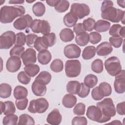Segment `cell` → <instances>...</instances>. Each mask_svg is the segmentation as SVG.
<instances>
[{
	"label": "cell",
	"instance_id": "5bb4252c",
	"mask_svg": "<svg viewBox=\"0 0 125 125\" xmlns=\"http://www.w3.org/2000/svg\"><path fill=\"white\" fill-rule=\"evenodd\" d=\"M21 58L25 66L34 64L37 61L36 52L32 48H28L24 51Z\"/></svg>",
	"mask_w": 125,
	"mask_h": 125
},
{
	"label": "cell",
	"instance_id": "d6a6232c",
	"mask_svg": "<svg viewBox=\"0 0 125 125\" xmlns=\"http://www.w3.org/2000/svg\"><path fill=\"white\" fill-rule=\"evenodd\" d=\"M98 80L96 76L90 74L86 75L84 79V83L89 88H93L97 84Z\"/></svg>",
	"mask_w": 125,
	"mask_h": 125
},
{
	"label": "cell",
	"instance_id": "83f0119b",
	"mask_svg": "<svg viewBox=\"0 0 125 125\" xmlns=\"http://www.w3.org/2000/svg\"><path fill=\"white\" fill-rule=\"evenodd\" d=\"M33 14L37 17H42L45 12V7L44 4L41 1L35 3L32 7Z\"/></svg>",
	"mask_w": 125,
	"mask_h": 125
},
{
	"label": "cell",
	"instance_id": "11a10c76",
	"mask_svg": "<svg viewBox=\"0 0 125 125\" xmlns=\"http://www.w3.org/2000/svg\"><path fill=\"white\" fill-rule=\"evenodd\" d=\"M73 31L77 35L86 32L83 27V23H79L76 24L73 26Z\"/></svg>",
	"mask_w": 125,
	"mask_h": 125
},
{
	"label": "cell",
	"instance_id": "680465c9",
	"mask_svg": "<svg viewBox=\"0 0 125 125\" xmlns=\"http://www.w3.org/2000/svg\"><path fill=\"white\" fill-rule=\"evenodd\" d=\"M60 1V0H46V2L47 3V4L50 6H54L55 7Z\"/></svg>",
	"mask_w": 125,
	"mask_h": 125
},
{
	"label": "cell",
	"instance_id": "484cf974",
	"mask_svg": "<svg viewBox=\"0 0 125 125\" xmlns=\"http://www.w3.org/2000/svg\"><path fill=\"white\" fill-rule=\"evenodd\" d=\"M14 96L16 99L26 98L28 95V90L24 86L17 85L14 89Z\"/></svg>",
	"mask_w": 125,
	"mask_h": 125
},
{
	"label": "cell",
	"instance_id": "681fc988",
	"mask_svg": "<svg viewBox=\"0 0 125 125\" xmlns=\"http://www.w3.org/2000/svg\"><path fill=\"white\" fill-rule=\"evenodd\" d=\"M73 113L77 115H83L85 111V105L83 103L77 104L73 109Z\"/></svg>",
	"mask_w": 125,
	"mask_h": 125
},
{
	"label": "cell",
	"instance_id": "c3c4849f",
	"mask_svg": "<svg viewBox=\"0 0 125 125\" xmlns=\"http://www.w3.org/2000/svg\"><path fill=\"white\" fill-rule=\"evenodd\" d=\"M90 92V88L87 86L84 83H80V88L78 95L82 98L87 97Z\"/></svg>",
	"mask_w": 125,
	"mask_h": 125
},
{
	"label": "cell",
	"instance_id": "7402d4cb",
	"mask_svg": "<svg viewBox=\"0 0 125 125\" xmlns=\"http://www.w3.org/2000/svg\"><path fill=\"white\" fill-rule=\"evenodd\" d=\"M61 40L63 42H69L72 41L74 38L73 31L70 28H66L62 29L60 33Z\"/></svg>",
	"mask_w": 125,
	"mask_h": 125
},
{
	"label": "cell",
	"instance_id": "bcb514c9",
	"mask_svg": "<svg viewBox=\"0 0 125 125\" xmlns=\"http://www.w3.org/2000/svg\"><path fill=\"white\" fill-rule=\"evenodd\" d=\"M122 26L119 24H114L110 27L109 34L113 37H119L120 31L122 28Z\"/></svg>",
	"mask_w": 125,
	"mask_h": 125
},
{
	"label": "cell",
	"instance_id": "cb8c5ba5",
	"mask_svg": "<svg viewBox=\"0 0 125 125\" xmlns=\"http://www.w3.org/2000/svg\"><path fill=\"white\" fill-rule=\"evenodd\" d=\"M98 89L99 93L103 98L110 95L112 92L111 85L106 82L101 83L98 86Z\"/></svg>",
	"mask_w": 125,
	"mask_h": 125
},
{
	"label": "cell",
	"instance_id": "e0dca14e",
	"mask_svg": "<svg viewBox=\"0 0 125 125\" xmlns=\"http://www.w3.org/2000/svg\"><path fill=\"white\" fill-rule=\"evenodd\" d=\"M113 51L111 45L107 42H104L98 45L96 49V52L98 56H106L110 54Z\"/></svg>",
	"mask_w": 125,
	"mask_h": 125
},
{
	"label": "cell",
	"instance_id": "d6986e66",
	"mask_svg": "<svg viewBox=\"0 0 125 125\" xmlns=\"http://www.w3.org/2000/svg\"><path fill=\"white\" fill-rule=\"evenodd\" d=\"M52 55L47 49L42 50L39 52L37 56L38 62L42 64L46 65L51 61Z\"/></svg>",
	"mask_w": 125,
	"mask_h": 125
},
{
	"label": "cell",
	"instance_id": "ac0fdd59",
	"mask_svg": "<svg viewBox=\"0 0 125 125\" xmlns=\"http://www.w3.org/2000/svg\"><path fill=\"white\" fill-rule=\"evenodd\" d=\"M31 89L33 94L37 96H44L47 90L45 85L42 84L34 81L31 86Z\"/></svg>",
	"mask_w": 125,
	"mask_h": 125
},
{
	"label": "cell",
	"instance_id": "6f0895ef",
	"mask_svg": "<svg viewBox=\"0 0 125 125\" xmlns=\"http://www.w3.org/2000/svg\"><path fill=\"white\" fill-rule=\"evenodd\" d=\"M125 102H123L117 104L116 111L117 113L121 115H125Z\"/></svg>",
	"mask_w": 125,
	"mask_h": 125
},
{
	"label": "cell",
	"instance_id": "6da1fadb",
	"mask_svg": "<svg viewBox=\"0 0 125 125\" xmlns=\"http://www.w3.org/2000/svg\"><path fill=\"white\" fill-rule=\"evenodd\" d=\"M101 10V17L103 19L116 23L121 21L123 24H125V11L114 7L112 1L104 0L102 4Z\"/></svg>",
	"mask_w": 125,
	"mask_h": 125
},
{
	"label": "cell",
	"instance_id": "7c38bea8",
	"mask_svg": "<svg viewBox=\"0 0 125 125\" xmlns=\"http://www.w3.org/2000/svg\"><path fill=\"white\" fill-rule=\"evenodd\" d=\"M125 70H122L115 76L114 82L115 91L118 94H122L125 92Z\"/></svg>",
	"mask_w": 125,
	"mask_h": 125
},
{
	"label": "cell",
	"instance_id": "8d00e7d4",
	"mask_svg": "<svg viewBox=\"0 0 125 125\" xmlns=\"http://www.w3.org/2000/svg\"><path fill=\"white\" fill-rule=\"evenodd\" d=\"M16 112V108L14 103L10 101L4 102V109L3 113L5 115H10L15 113Z\"/></svg>",
	"mask_w": 125,
	"mask_h": 125
},
{
	"label": "cell",
	"instance_id": "f546056e",
	"mask_svg": "<svg viewBox=\"0 0 125 125\" xmlns=\"http://www.w3.org/2000/svg\"><path fill=\"white\" fill-rule=\"evenodd\" d=\"M12 87L10 84L6 83H1L0 85V97L6 99L11 96Z\"/></svg>",
	"mask_w": 125,
	"mask_h": 125
},
{
	"label": "cell",
	"instance_id": "f1b7e54d",
	"mask_svg": "<svg viewBox=\"0 0 125 125\" xmlns=\"http://www.w3.org/2000/svg\"><path fill=\"white\" fill-rule=\"evenodd\" d=\"M89 41V34L86 32L77 35L75 38L76 43L81 46H85L88 44Z\"/></svg>",
	"mask_w": 125,
	"mask_h": 125
},
{
	"label": "cell",
	"instance_id": "8fae6325",
	"mask_svg": "<svg viewBox=\"0 0 125 125\" xmlns=\"http://www.w3.org/2000/svg\"><path fill=\"white\" fill-rule=\"evenodd\" d=\"M32 21V17L29 14H26L16 20L13 23V26L17 30H22L29 28Z\"/></svg>",
	"mask_w": 125,
	"mask_h": 125
},
{
	"label": "cell",
	"instance_id": "94428289",
	"mask_svg": "<svg viewBox=\"0 0 125 125\" xmlns=\"http://www.w3.org/2000/svg\"><path fill=\"white\" fill-rule=\"evenodd\" d=\"M120 36L122 38L125 37V27L122 26L120 31Z\"/></svg>",
	"mask_w": 125,
	"mask_h": 125
},
{
	"label": "cell",
	"instance_id": "9f6ffc18",
	"mask_svg": "<svg viewBox=\"0 0 125 125\" xmlns=\"http://www.w3.org/2000/svg\"><path fill=\"white\" fill-rule=\"evenodd\" d=\"M91 96L93 99L95 101H100L103 98V97L100 95L99 92L98 86L95 87L94 89H92L91 92Z\"/></svg>",
	"mask_w": 125,
	"mask_h": 125
},
{
	"label": "cell",
	"instance_id": "603a6c76",
	"mask_svg": "<svg viewBox=\"0 0 125 125\" xmlns=\"http://www.w3.org/2000/svg\"><path fill=\"white\" fill-rule=\"evenodd\" d=\"M110 23L105 20H100L95 22L94 29L97 32H104L109 29Z\"/></svg>",
	"mask_w": 125,
	"mask_h": 125
},
{
	"label": "cell",
	"instance_id": "91938a15",
	"mask_svg": "<svg viewBox=\"0 0 125 125\" xmlns=\"http://www.w3.org/2000/svg\"><path fill=\"white\" fill-rule=\"evenodd\" d=\"M24 2V0H10L8 1V3L10 4H22Z\"/></svg>",
	"mask_w": 125,
	"mask_h": 125
},
{
	"label": "cell",
	"instance_id": "ee69618b",
	"mask_svg": "<svg viewBox=\"0 0 125 125\" xmlns=\"http://www.w3.org/2000/svg\"><path fill=\"white\" fill-rule=\"evenodd\" d=\"M26 41V36L24 33L19 32L16 35V40L15 42V45L23 46L25 45Z\"/></svg>",
	"mask_w": 125,
	"mask_h": 125
},
{
	"label": "cell",
	"instance_id": "9a60e30c",
	"mask_svg": "<svg viewBox=\"0 0 125 125\" xmlns=\"http://www.w3.org/2000/svg\"><path fill=\"white\" fill-rule=\"evenodd\" d=\"M21 59L17 57H10L6 63V68L8 71L14 73L18 71L21 68Z\"/></svg>",
	"mask_w": 125,
	"mask_h": 125
},
{
	"label": "cell",
	"instance_id": "9c48e42d",
	"mask_svg": "<svg viewBox=\"0 0 125 125\" xmlns=\"http://www.w3.org/2000/svg\"><path fill=\"white\" fill-rule=\"evenodd\" d=\"M87 117L93 121L100 123H103L109 121L110 120L104 117L101 109L97 106L91 105L88 107L86 111Z\"/></svg>",
	"mask_w": 125,
	"mask_h": 125
},
{
	"label": "cell",
	"instance_id": "74e56055",
	"mask_svg": "<svg viewBox=\"0 0 125 125\" xmlns=\"http://www.w3.org/2000/svg\"><path fill=\"white\" fill-rule=\"evenodd\" d=\"M92 70L98 74L103 72L104 69V64L103 61L100 59H96L91 63Z\"/></svg>",
	"mask_w": 125,
	"mask_h": 125
},
{
	"label": "cell",
	"instance_id": "d4e9b609",
	"mask_svg": "<svg viewBox=\"0 0 125 125\" xmlns=\"http://www.w3.org/2000/svg\"><path fill=\"white\" fill-rule=\"evenodd\" d=\"M66 90L70 94H77L80 88V83L77 81H71L66 84Z\"/></svg>",
	"mask_w": 125,
	"mask_h": 125
},
{
	"label": "cell",
	"instance_id": "f907efd6",
	"mask_svg": "<svg viewBox=\"0 0 125 125\" xmlns=\"http://www.w3.org/2000/svg\"><path fill=\"white\" fill-rule=\"evenodd\" d=\"M28 103V100L26 98L17 99L15 104L17 108L20 110H23L27 107Z\"/></svg>",
	"mask_w": 125,
	"mask_h": 125
},
{
	"label": "cell",
	"instance_id": "db71d44e",
	"mask_svg": "<svg viewBox=\"0 0 125 125\" xmlns=\"http://www.w3.org/2000/svg\"><path fill=\"white\" fill-rule=\"evenodd\" d=\"M38 37V36L37 35L33 33L28 34L26 36V43L27 45L31 48L34 47V42Z\"/></svg>",
	"mask_w": 125,
	"mask_h": 125
},
{
	"label": "cell",
	"instance_id": "d590c367",
	"mask_svg": "<svg viewBox=\"0 0 125 125\" xmlns=\"http://www.w3.org/2000/svg\"><path fill=\"white\" fill-rule=\"evenodd\" d=\"M18 124L34 125L35 124V121L34 119L29 115L27 114H23L20 115Z\"/></svg>",
	"mask_w": 125,
	"mask_h": 125
},
{
	"label": "cell",
	"instance_id": "8992f818",
	"mask_svg": "<svg viewBox=\"0 0 125 125\" xmlns=\"http://www.w3.org/2000/svg\"><path fill=\"white\" fill-rule=\"evenodd\" d=\"M81 71V63L78 60H67L65 63V72L69 78L78 77Z\"/></svg>",
	"mask_w": 125,
	"mask_h": 125
},
{
	"label": "cell",
	"instance_id": "7bdbcfd3",
	"mask_svg": "<svg viewBox=\"0 0 125 125\" xmlns=\"http://www.w3.org/2000/svg\"><path fill=\"white\" fill-rule=\"evenodd\" d=\"M34 47L39 52L47 49L48 48V47L44 42L42 37H38L37 38L34 44Z\"/></svg>",
	"mask_w": 125,
	"mask_h": 125
},
{
	"label": "cell",
	"instance_id": "2e32d148",
	"mask_svg": "<svg viewBox=\"0 0 125 125\" xmlns=\"http://www.w3.org/2000/svg\"><path fill=\"white\" fill-rule=\"evenodd\" d=\"M62 120V116L58 109H54L48 115L46 121L52 125H58L61 124Z\"/></svg>",
	"mask_w": 125,
	"mask_h": 125
},
{
	"label": "cell",
	"instance_id": "4316f807",
	"mask_svg": "<svg viewBox=\"0 0 125 125\" xmlns=\"http://www.w3.org/2000/svg\"><path fill=\"white\" fill-rule=\"evenodd\" d=\"M96 48L94 46L89 45L85 47L83 51L82 57L84 60H88L95 56Z\"/></svg>",
	"mask_w": 125,
	"mask_h": 125
},
{
	"label": "cell",
	"instance_id": "30bf717a",
	"mask_svg": "<svg viewBox=\"0 0 125 125\" xmlns=\"http://www.w3.org/2000/svg\"><path fill=\"white\" fill-rule=\"evenodd\" d=\"M16 34L12 31H7L2 33L0 37V48L8 49L15 44Z\"/></svg>",
	"mask_w": 125,
	"mask_h": 125
},
{
	"label": "cell",
	"instance_id": "e7e4bbea",
	"mask_svg": "<svg viewBox=\"0 0 125 125\" xmlns=\"http://www.w3.org/2000/svg\"><path fill=\"white\" fill-rule=\"evenodd\" d=\"M0 109H1V114L3 113V109H4V102H2V101H0Z\"/></svg>",
	"mask_w": 125,
	"mask_h": 125
},
{
	"label": "cell",
	"instance_id": "4fadbf2b",
	"mask_svg": "<svg viewBox=\"0 0 125 125\" xmlns=\"http://www.w3.org/2000/svg\"><path fill=\"white\" fill-rule=\"evenodd\" d=\"M64 55L68 59H75L80 57L81 49L75 44H70L64 48Z\"/></svg>",
	"mask_w": 125,
	"mask_h": 125
},
{
	"label": "cell",
	"instance_id": "836d02e7",
	"mask_svg": "<svg viewBox=\"0 0 125 125\" xmlns=\"http://www.w3.org/2000/svg\"><path fill=\"white\" fill-rule=\"evenodd\" d=\"M44 42L48 47L53 46L56 42V36L54 33H50L42 37Z\"/></svg>",
	"mask_w": 125,
	"mask_h": 125
},
{
	"label": "cell",
	"instance_id": "4dcf8cb0",
	"mask_svg": "<svg viewBox=\"0 0 125 125\" xmlns=\"http://www.w3.org/2000/svg\"><path fill=\"white\" fill-rule=\"evenodd\" d=\"M40 70L37 64H31L25 65L24 67V72L30 77H34L38 74Z\"/></svg>",
	"mask_w": 125,
	"mask_h": 125
},
{
	"label": "cell",
	"instance_id": "1f68e13d",
	"mask_svg": "<svg viewBox=\"0 0 125 125\" xmlns=\"http://www.w3.org/2000/svg\"><path fill=\"white\" fill-rule=\"evenodd\" d=\"M63 21L65 26L68 27H71L76 24L78 19L70 12H69L65 15Z\"/></svg>",
	"mask_w": 125,
	"mask_h": 125
},
{
	"label": "cell",
	"instance_id": "816d5d0a",
	"mask_svg": "<svg viewBox=\"0 0 125 125\" xmlns=\"http://www.w3.org/2000/svg\"><path fill=\"white\" fill-rule=\"evenodd\" d=\"M109 43L115 48H119L123 43V38L121 37H111L109 39Z\"/></svg>",
	"mask_w": 125,
	"mask_h": 125
},
{
	"label": "cell",
	"instance_id": "e575fe53",
	"mask_svg": "<svg viewBox=\"0 0 125 125\" xmlns=\"http://www.w3.org/2000/svg\"><path fill=\"white\" fill-rule=\"evenodd\" d=\"M50 68L51 70L56 73L61 72L63 68V64L62 61L59 59H55L51 62Z\"/></svg>",
	"mask_w": 125,
	"mask_h": 125
},
{
	"label": "cell",
	"instance_id": "6125c7cd",
	"mask_svg": "<svg viewBox=\"0 0 125 125\" xmlns=\"http://www.w3.org/2000/svg\"><path fill=\"white\" fill-rule=\"evenodd\" d=\"M125 1L124 0H117V2L118 3V4L121 7L123 8H125Z\"/></svg>",
	"mask_w": 125,
	"mask_h": 125
},
{
	"label": "cell",
	"instance_id": "ba28073f",
	"mask_svg": "<svg viewBox=\"0 0 125 125\" xmlns=\"http://www.w3.org/2000/svg\"><path fill=\"white\" fill-rule=\"evenodd\" d=\"M70 12L78 20H80L88 16L90 13V9L86 4L73 3L71 5Z\"/></svg>",
	"mask_w": 125,
	"mask_h": 125
},
{
	"label": "cell",
	"instance_id": "60d3db41",
	"mask_svg": "<svg viewBox=\"0 0 125 125\" xmlns=\"http://www.w3.org/2000/svg\"><path fill=\"white\" fill-rule=\"evenodd\" d=\"M69 2L67 0H60L59 3L54 7L55 9L59 13H63L68 9Z\"/></svg>",
	"mask_w": 125,
	"mask_h": 125
},
{
	"label": "cell",
	"instance_id": "44dd1931",
	"mask_svg": "<svg viewBox=\"0 0 125 125\" xmlns=\"http://www.w3.org/2000/svg\"><path fill=\"white\" fill-rule=\"evenodd\" d=\"M77 98L72 94H67L65 95L62 100L63 105L66 108H72L77 103Z\"/></svg>",
	"mask_w": 125,
	"mask_h": 125
},
{
	"label": "cell",
	"instance_id": "b9f144b4",
	"mask_svg": "<svg viewBox=\"0 0 125 125\" xmlns=\"http://www.w3.org/2000/svg\"><path fill=\"white\" fill-rule=\"evenodd\" d=\"M95 21L92 18H88L83 21V25L85 31H92L94 29Z\"/></svg>",
	"mask_w": 125,
	"mask_h": 125
},
{
	"label": "cell",
	"instance_id": "7a4b0ae2",
	"mask_svg": "<svg viewBox=\"0 0 125 125\" xmlns=\"http://www.w3.org/2000/svg\"><path fill=\"white\" fill-rule=\"evenodd\" d=\"M25 12V8L21 5L3 6L0 9V21L4 24L11 23L16 18L23 16Z\"/></svg>",
	"mask_w": 125,
	"mask_h": 125
},
{
	"label": "cell",
	"instance_id": "7dc6e473",
	"mask_svg": "<svg viewBox=\"0 0 125 125\" xmlns=\"http://www.w3.org/2000/svg\"><path fill=\"white\" fill-rule=\"evenodd\" d=\"M102 39V36L97 32H92L89 34V40L90 43L96 44L99 42Z\"/></svg>",
	"mask_w": 125,
	"mask_h": 125
},
{
	"label": "cell",
	"instance_id": "5b68a950",
	"mask_svg": "<svg viewBox=\"0 0 125 125\" xmlns=\"http://www.w3.org/2000/svg\"><path fill=\"white\" fill-rule=\"evenodd\" d=\"M105 69L112 76H115L122 70V65L119 59L116 56H112L104 62Z\"/></svg>",
	"mask_w": 125,
	"mask_h": 125
},
{
	"label": "cell",
	"instance_id": "f35d334b",
	"mask_svg": "<svg viewBox=\"0 0 125 125\" xmlns=\"http://www.w3.org/2000/svg\"><path fill=\"white\" fill-rule=\"evenodd\" d=\"M18 117L17 115L14 114L7 115L3 118L2 124L5 125H16L18 124Z\"/></svg>",
	"mask_w": 125,
	"mask_h": 125
},
{
	"label": "cell",
	"instance_id": "277c9868",
	"mask_svg": "<svg viewBox=\"0 0 125 125\" xmlns=\"http://www.w3.org/2000/svg\"><path fill=\"white\" fill-rule=\"evenodd\" d=\"M49 107V103L46 99L43 98L32 100L30 102L28 110L32 113H43Z\"/></svg>",
	"mask_w": 125,
	"mask_h": 125
},
{
	"label": "cell",
	"instance_id": "52a82bcc",
	"mask_svg": "<svg viewBox=\"0 0 125 125\" xmlns=\"http://www.w3.org/2000/svg\"><path fill=\"white\" fill-rule=\"evenodd\" d=\"M31 30L36 33H42L43 36L50 33L51 30L49 22L45 20L40 19L34 20L30 25Z\"/></svg>",
	"mask_w": 125,
	"mask_h": 125
},
{
	"label": "cell",
	"instance_id": "ffe728a7",
	"mask_svg": "<svg viewBox=\"0 0 125 125\" xmlns=\"http://www.w3.org/2000/svg\"><path fill=\"white\" fill-rule=\"evenodd\" d=\"M51 75L47 71H43L36 77L35 81L37 83L43 85L48 84L51 80Z\"/></svg>",
	"mask_w": 125,
	"mask_h": 125
},
{
	"label": "cell",
	"instance_id": "003e7915",
	"mask_svg": "<svg viewBox=\"0 0 125 125\" xmlns=\"http://www.w3.org/2000/svg\"><path fill=\"white\" fill-rule=\"evenodd\" d=\"M0 1H1V3H0V5H2V3H3V2H5V0H0Z\"/></svg>",
	"mask_w": 125,
	"mask_h": 125
},
{
	"label": "cell",
	"instance_id": "f5cc1de1",
	"mask_svg": "<svg viewBox=\"0 0 125 125\" xmlns=\"http://www.w3.org/2000/svg\"><path fill=\"white\" fill-rule=\"evenodd\" d=\"M87 124V119L84 116H76L72 120V125H86Z\"/></svg>",
	"mask_w": 125,
	"mask_h": 125
},
{
	"label": "cell",
	"instance_id": "ab89813d",
	"mask_svg": "<svg viewBox=\"0 0 125 125\" xmlns=\"http://www.w3.org/2000/svg\"><path fill=\"white\" fill-rule=\"evenodd\" d=\"M24 47L23 46L15 45L10 51V57H17L20 58H21V56L24 52Z\"/></svg>",
	"mask_w": 125,
	"mask_h": 125
},
{
	"label": "cell",
	"instance_id": "f6af8a7d",
	"mask_svg": "<svg viewBox=\"0 0 125 125\" xmlns=\"http://www.w3.org/2000/svg\"><path fill=\"white\" fill-rule=\"evenodd\" d=\"M18 81L23 84H28L31 80L30 77L24 71H21L19 73L17 76Z\"/></svg>",
	"mask_w": 125,
	"mask_h": 125
},
{
	"label": "cell",
	"instance_id": "03108f58",
	"mask_svg": "<svg viewBox=\"0 0 125 125\" xmlns=\"http://www.w3.org/2000/svg\"><path fill=\"white\" fill-rule=\"evenodd\" d=\"M27 2H28V3H32V2H33L34 1H35V0H33V1H28V0H26V1Z\"/></svg>",
	"mask_w": 125,
	"mask_h": 125
},
{
	"label": "cell",
	"instance_id": "3957f363",
	"mask_svg": "<svg viewBox=\"0 0 125 125\" xmlns=\"http://www.w3.org/2000/svg\"><path fill=\"white\" fill-rule=\"evenodd\" d=\"M96 106L101 109L104 116L109 120L111 117L116 115V109L113 102L110 98H105L101 102H98Z\"/></svg>",
	"mask_w": 125,
	"mask_h": 125
},
{
	"label": "cell",
	"instance_id": "be15d7a7",
	"mask_svg": "<svg viewBox=\"0 0 125 125\" xmlns=\"http://www.w3.org/2000/svg\"><path fill=\"white\" fill-rule=\"evenodd\" d=\"M109 124H113L115 125H121L122 124L121 122L119 120H114V121H113L112 122H111V123H109Z\"/></svg>",
	"mask_w": 125,
	"mask_h": 125
}]
</instances>
